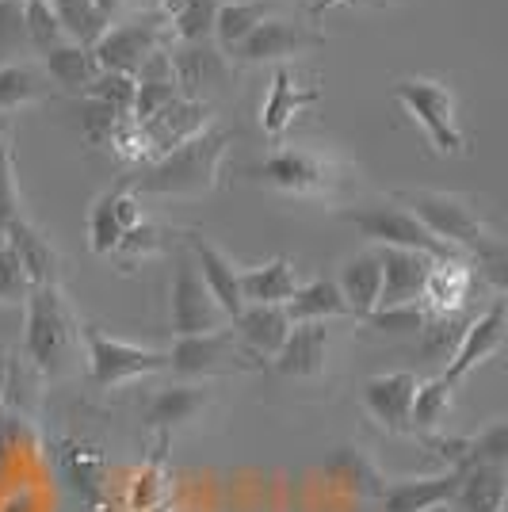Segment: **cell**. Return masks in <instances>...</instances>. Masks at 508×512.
Listing matches in <instances>:
<instances>
[{"label": "cell", "mask_w": 508, "mask_h": 512, "mask_svg": "<svg viewBox=\"0 0 508 512\" xmlns=\"http://www.w3.org/2000/svg\"><path fill=\"white\" fill-rule=\"evenodd\" d=\"M451 406H455V386L447 383L444 375L421 379L417 394H413V406H409V436L444 432V421L451 417Z\"/></svg>", "instance_id": "obj_35"}, {"label": "cell", "mask_w": 508, "mask_h": 512, "mask_svg": "<svg viewBox=\"0 0 508 512\" xmlns=\"http://www.w3.org/2000/svg\"><path fill=\"white\" fill-rule=\"evenodd\" d=\"M233 134L222 127H207L195 134L191 142L176 146V150L161 153L157 161L142 165L138 172L123 176L119 184L138 195H165V199H203L218 188L222 176V161L230 150Z\"/></svg>", "instance_id": "obj_2"}, {"label": "cell", "mask_w": 508, "mask_h": 512, "mask_svg": "<svg viewBox=\"0 0 508 512\" xmlns=\"http://www.w3.org/2000/svg\"><path fill=\"white\" fill-rule=\"evenodd\" d=\"M233 325H237L233 337L260 363H264V356L272 360L279 352V344L287 341V333H291V321L283 314V306H245L233 318Z\"/></svg>", "instance_id": "obj_28"}, {"label": "cell", "mask_w": 508, "mask_h": 512, "mask_svg": "<svg viewBox=\"0 0 508 512\" xmlns=\"http://www.w3.org/2000/svg\"><path fill=\"white\" fill-rule=\"evenodd\" d=\"M340 4H352V0H314V4H310V16L321 20L325 12H333V8H340Z\"/></svg>", "instance_id": "obj_46"}, {"label": "cell", "mask_w": 508, "mask_h": 512, "mask_svg": "<svg viewBox=\"0 0 508 512\" xmlns=\"http://www.w3.org/2000/svg\"><path fill=\"white\" fill-rule=\"evenodd\" d=\"M501 348H505V299H493L486 314L466 321L463 337L455 344V352L447 356V367L440 375L451 386H459L466 375H474L482 363L493 360Z\"/></svg>", "instance_id": "obj_15"}, {"label": "cell", "mask_w": 508, "mask_h": 512, "mask_svg": "<svg viewBox=\"0 0 508 512\" xmlns=\"http://www.w3.org/2000/svg\"><path fill=\"white\" fill-rule=\"evenodd\" d=\"M169 62L172 77H176V92L184 100H199V104L214 107V96L233 88V69L237 65L214 43H172Z\"/></svg>", "instance_id": "obj_12"}, {"label": "cell", "mask_w": 508, "mask_h": 512, "mask_svg": "<svg viewBox=\"0 0 508 512\" xmlns=\"http://www.w3.org/2000/svg\"><path fill=\"white\" fill-rule=\"evenodd\" d=\"M172 237H180V234H176V230H169V226H157V222L142 218L134 230H127V234H123L119 249H115L111 256H115L123 268H134L138 260H149V256H161L165 249H172Z\"/></svg>", "instance_id": "obj_37"}, {"label": "cell", "mask_w": 508, "mask_h": 512, "mask_svg": "<svg viewBox=\"0 0 508 512\" xmlns=\"http://www.w3.org/2000/svg\"><path fill=\"white\" fill-rule=\"evenodd\" d=\"M298 268L287 256H272L253 268H237V291L245 306H283L295 295Z\"/></svg>", "instance_id": "obj_27"}, {"label": "cell", "mask_w": 508, "mask_h": 512, "mask_svg": "<svg viewBox=\"0 0 508 512\" xmlns=\"http://www.w3.org/2000/svg\"><path fill=\"white\" fill-rule=\"evenodd\" d=\"M188 253L195 260V268H199V279L207 283V291H211V299L222 306V314L226 318H237L241 310H245V302H241V291H237V264H233L230 256L222 253L214 241L199 234V230H191L188 234Z\"/></svg>", "instance_id": "obj_21"}, {"label": "cell", "mask_w": 508, "mask_h": 512, "mask_svg": "<svg viewBox=\"0 0 508 512\" xmlns=\"http://www.w3.org/2000/svg\"><path fill=\"white\" fill-rule=\"evenodd\" d=\"M23 360L43 379H65L81 360V318L62 283L31 287L23 299Z\"/></svg>", "instance_id": "obj_3"}, {"label": "cell", "mask_w": 508, "mask_h": 512, "mask_svg": "<svg viewBox=\"0 0 508 512\" xmlns=\"http://www.w3.org/2000/svg\"><path fill=\"white\" fill-rule=\"evenodd\" d=\"M318 100H321V88L314 85V77H298L291 65H276L268 96L260 104V127H264V134L272 142H279L287 134V127L295 119H302Z\"/></svg>", "instance_id": "obj_17"}, {"label": "cell", "mask_w": 508, "mask_h": 512, "mask_svg": "<svg viewBox=\"0 0 508 512\" xmlns=\"http://www.w3.org/2000/svg\"><path fill=\"white\" fill-rule=\"evenodd\" d=\"M43 69L54 85L62 88V92H73V96H81V92L104 73L100 62L92 58V50H85V46H77V43H62V46H54V50H46Z\"/></svg>", "instance_id": "obj_33"}, {"label": "cell", "mask_w": 508, "mask_h": 512, "mask_svg": "<svg viewBox=\"0 0 508 512\" xmlns=\"http://www.w3.org/2000/svg\"><path fill=\"white\" fill-rule=\"evenodd\" d=\"M272 16V0H222L214 12V35L211 43L230 58L237 46L253 35L256 23Z\"/></svg>", "instance_id": "obj_31"}, {"label": "cell", "mask_w": 508, "mask_h": 512, "mask_svg": "<svg viewBox=\"0 0 508 512\" xmlns=\"http://www.w3.org/2000/svg\"><path fill=\"white\" fill-rule=\"evenodd\" d=\"M260 360H253L233 329H214V333H195V337H176L169 348V371L176 379L207 383L214 375H233V371H253Z\"/></svg>", "instance_id": "obj_8"}, {"label": "cell", "mask_w": 508, "mask_h": 512, "mask_svg": "<svg viewBox=\"0 0 508 512\" xmlns=\"http://www.w3.org/2000/svg\"><path fill=\"white\" fill-rule=\"evenodd\" d=\"M169 321L176 337L214 333V329H226V321H230L222 314V306L211 299L207 283L199 279L191 253H176V268H172L169 283Z\"/></svg>", "instance_id": "obj_11"}, {"label": "cell", "mask_w": 508, "mask_h": 512, "mask_svg": "<svg viewBox=\"0 0 508 512\" xmlns=\"http://www.w3.org/2000/svg\"><path fill=\"white\" fill-rule=\"evenodd\" d=\"M8 375H12V356L0 352V406H4V390H8Z\"/></svg>", "instance_id": "obj_47"}, {"label": "cell", "mask_w": 508, "mask_h": 512, "mask_svg": "<svg viewBox=\"0 0 508 512\" xmlns=\"http://www.w3.org/2000/svg\"><path fill=\"white\" fill-rule=\"evenodd\" d=\"M245 176L279 195L295 199H340L344 188L356 180V169L329 146H310V142H283L245 169Z\"/></svg>", "instance_id": "obj_4"}, {"label": "cell", "mask_w": 508, "mask_h": 512, "mask_svg": "<svg viewBox=\"0 0 508 512\" xmlns=\"http://www.w3.org/2000/svg\"><path fill=\"white\" fill-rule=\"evenodd\" d=\"M50 8H54L58 23H62L65 39L85 46V50H92V46L100 43L104 31L111 27V20H107L92 0H50Z\"/></svg>", "instance_id": "obj_36"}, {"label": "cell", "mask_w": 508, "mask_h": 512, "mask_svg": "<svg viewBox=\"0 0 508 512\" xmlns=\"http://www.w3.org/2000/svg\"><path fill=\"white\" fill-rule=\"evenodd\" d=\"M81 344H85L88 379L96 390H119L134 379L169 371V352L119 341V337L104 333L100 325H81Z\"/></svg>", "instance_id": "obj_6"}, {"label": "cell", "mask_w": 508, "mask_h": 512, "mask_svg": "<svg viewBox=\"0 0 508 512\" xmlns=\"http://www.w3.org/2000/svg\"><path fill=\"white\" fill-rule=\"evenodd\" d=\"M325 46V35H321L314 23L291 20V16H268L264 23H256L253 35L237 46L230 54L233 65H283L291 58H302L310 50Z\"/></svg>", "instance_id": "obj_10"}, {"label": "cell", "mask_w": 508, "mask_h": 512, "mask_svg": "<svg viewBox=\"0 0 508 512\" xmlns=\"http://www.w3.org/2000/svg\"><path fill=\"white\" fill-rule=\"evenodd\" d=\"M12 130H16L12 115H0V146H4V142H12Z\"/></svg>", "instance_id": "obj_48"}, {"label": "cell", "mask_w": 508, "mask_h": 512, "mask_svg": "<svg viewBox=\"0 0 508 512\" xmlns=\"http://www.w3.org/2000/svg\"><path fill=\"white\" fill-rule=\"evenodd\" d=\"M382 260V291L379 306H402V302H421L428 272L436 256L413 253V249H379Z\"/></svg>", "instance_id": "obj_22"}, {"label": "cell", "mask_w": 508, "mask_h": 512, "mask_svg": "<svg viewBox=\"0 0 508 512\" xmlns=\"http://www.w3.org/2000/svg\"><path fill=\"white\" fill-rule=\"evenodd\" d=\"M394 199L405 203V211L413 214L440 245H447L455 256H470L493 279L497 295L505 291V241L489 230V222L482 218L478 203L470 195L409 188V192H398Z\"/></svg>", "instance_id": "obj_1"}, {"label": "cell", "mask_w": 508, "mask_h": 512, "mask_svg": "<svg viewBox=\"0 0 508 512\" xmlns=\"http://www.w3.org/2000/svg\"><path fill=\"white\" fill-rule=\"evenodd\" d=\"M4 241L12 245V253L20 256V268L31 287H43V283H62V256L50 245V237L31 222L20 218L4 230Z\"/></svg>", "instance_id": "obj_26"}, {"label": "cell", "mask_w": 508, "mask_h": 512, "mask_svg": "<svg viewBox=\"0 0 508 512\" xmlns=\"http://www.w3.org/2000/svg\"><path fill=\"white\" fill-rule=\"evenodd\" d=\"M218 4L222 0H161L157 16L169 23L172 43H211Z\"/></svg>", "instance_id": "obj_34"}, {"label": "cell", "mask_w": 508, "mask_h": 512, "mask_svg": "<svg viewBox=\"0 0 508 512\" xmlns=\"http://www.w3.org/2000/svg\"><path fill=\"white\" fill-rule=\"evenodd\" d=\"M27 291H31V283L23 276L20 256L12 253L8 241H0V306H23Z\"/></svg>", "instance_id": "obj_44"}, {"label": "cell", "mask_w": 508, "mask_h": 512, "mask_svg": "<svg viewBox=\"0 0 508 512\" xmlns=\"http://www.w3.org/2000/svg\"><path fill=\"white\" fill-rule=\"evenodd\" d=\"M333 348H337V325L333 321H298L291 325L287 341L279 344V352L272 356L276 371L283 379H321L333 363Z\"/></svg>", "instance_id": "obj_14"}, {"label": "cell", "mask_w": 508, "mask_h": 512, "mask_svg": "<svg viewBox=\"0 0 508 512\" xmlns=\"http://www.w3.org/2000/svg\"><path fill=\"white\" fill-rule=\"evenodd\" d=\"M283 314L291 325L298 321H337V318H352L348 302L340 299L337 283L333 279H310V283H298L295 295L283 302Z\"/></svg>", "instance_id": "obj_32"}, {"label": "cell", "mask_w": 508, "mask_h": 512, "mask_svg": "<svg viewBox=\"0 0 508 512\" xmlns=\"http://www.w3.org/2000/svg\"><path fill=\"white\" fill-rule=\"evenodd\" d=\"M119 119H123V111L100 104V100H88V96L81 100V138H85L92 150H100V146L111 142Z\"/></svg>", "instance_id": "obj_42"}, {"label": "cell", "mask_w": 508, "mask_h": 512, "mask_svg": "<svg viewBox=\"0 0 508 512\" xmlns=\"http://www.w3.org/2000/svg\"><path fill=\"white\" fill-rule=\"evenodd\" d=\"M340 222L356 226V234L367 237L375 249H413V253H428L436 260L455 256L447 245L424 230L402 203H363V207H340Z\"/></svg>", "instance_id": "obj_7"}, {"label": "cell", "mask_w": 508, "mask_h": 512, "mask_svg": "<svg viewBox=\"0 0 508 512\" xmlns=\"http://www.w3.org/2000/svg\"><path fill=\"white\" fill-rule=\"evenodd\" d=\"M142 218H146L142 199L130 188L115 184V188L100 192L92 199V207H88V249L96 256H111L119 249L123 234L134 230Z\"/></svg>", "instance_id": "obj_18"}, {"label": "cell", "mask_w": 508, "mask_h": 512, "mask_svg": "<svg viewBox=\"0 0 508 512\" xmlns=\"http://www.w3.org/2000/svg\"><path fill=\"white\" fill-rule=\"evenodd\" d=\"M20 218L27 214H23V199L16 188V153H12V142H4L0 146V237Z\"/></svg>", "instance_id": "obj_41"}, {"label": "cell", "mask_w": 508, "mask_h": 512, "mask_svg": "<svg viewBox=\"0 0 508 512\" xmlns=\"http://www.w3.org/2000/svg\"><path fill=\"white\" fill-rule=\"evenodd\" d=\"M394 100L424 130L428 146L440 157H470V138L459 127V100L440 77H398Z\"/></svg>", "instance_id": "obj_5"}, {"label": "cell", "mask_w": 508, "mask_h": 512, "mask_svg": "<svg viewBox=\"0 0 508 512\" xmlns=\"http://www.w3.org/2000/svg\"><path fill=\"white\" fill-rule=\"evenodd\" d=\"M474 279L478 272L470 268V260L463 256H447V260H436L432 272H428V283H424V310L444 318V314H463L466 302H470V291H474Z\"/></svg>", "instance_id": "obj_24"}, {"label": "cell", "mask_w": 508, "mask_h": 512, "mask_svg": "<svg viewBox=\"0 0 508 512\" xmlns=\"http://www.w3.org/2000/svg\"><path fill=\"white\" fill-rule=\"evenodd\" d=\"M466 470H440L428 478H390L382 493V512H436L451 509L455 493L463 486Z\"/></svg>", "instance_id": "obj_20"}, {"label": "cell", "mask_w": 508, "mask_h": 512, "mask_svg": "<svg viewBox=\"0 0 508 512\" xmlns=\"http://www.w3.org/2000/svg\"><path fill=\"white\" fill-rule=\"evenodd\" d=\"M31 39L23 23V0H0V65L27 62Z\"/></svg>", "instance_id": "obj_39"}, {"label": "cell", "mask_w": 508, "mask_h": 512, "mask_svg": "<svg viewBox=\"0 0 508 512\" xmlns=\"http://www.w3.org/2000/svg\"><path fill=\"white\" fill-rule=\"evenodd\" d=\"M92 4H96V8L104 12L107 20H115V16H123V12H127L130 0H92Z\"/></svg>", "instance_id": "obj_45"}, {"label": "cell", "mask_w": 508, "mask_h": 512, "mask_svg": "<svg viewBox=\"0 0 508 512\" xmlns=\"http://www.w3.org/2000/svg\"><path fill=\"white\" fill-rule=\"evenodd\" d=\"M211 115H214L211 104H199V100H184V96H176V100L161 107L157 115H149L146 123H138L142 138H146L149 161H157L161 153L176 150V146L191 142L195 134H203V130L211 127Z\"/></svg>", "instance_id": "obj_19"}, {"label": "cell", "mask_w": 508, "mask_h": 512, "mask_svg": "<svg viewBox=\"0 0 508 512\" xmlns=\"http://www.w3.org/2000/svg\"><path fill=\"white\" fill-rule=\"evenodd\" d=\"M325 478L340 486L344 493H352V497H363V501H379L382 493H386V474L382 467L375 463V455L360 444H340L329 459H325Z\"/></svg>", "instance_id": "obj_23"}, {"label": "cell", "mask_w": 508, "mask_h": 512, "mask_svg": "<svg viewBox=\"0 0 508 512\" xmlns=\"http://www.w3.org/2000/svg\"><path fill=\"white\" fill-rule=\"evenodd\" d=\"M23 23H27V39H31V50H54V46L69 43L62 31V23L54 16L50 0H23Z\"/></svg>", "instance_id": "obj_40"}, {"label": "cell", "mask_w": 508, "mask_h": 512, "mask_svg": "<svg viewBox=\"0 0 508 512\" xmlns=\"http://www.w3.org/2000/svg\"><path fill=\"white\" fill-rule=\"evenodd\" d=\"M214 406V386L211 383H191V379H180L172 386H161L146 398V409H142V421H146V432L169 448V440L180 432V428H191L195 421L207 417V409Z\"/></svg>", "instance_id": "obj_13"}, {"label": "cell", "mask_w": 508, "mask_h": 512, "mask_svg": "<svg viewBox=\"0 0 508 512\" xmlns=\"http://www.w3.org/2000/svg\"><path fill=\"white\" fill-rule=\"evenodd\" d=\"M134 92H138V81L127 77V73H100L92 85L81 92L88 100H100V104L115 107V111H123L130 115V107H134Z\"/></svg>", "instance_id": "obj_43"}, {"label": "cell", "mask_w": 508, "mask_h": 512, "mask_svg": "<svg viewBox=\"0 0 508 512\" xmlns=\"http://www.w3.org/2000/svg\"><path fill=\"white\" fill-rule=\"evenodd\" d=\"M333 283H337L340 299L348 302L352 318L363 321L371 310H379V291H382L379 249L371 245V249H360V253L344 256V264H340V272Z\"/></svg>", "instance_id": "obj_25"}, {"label": "cell", "mask_w": 508, "mask_h": 512, "mask_svg": "<svg viewBox=\"0 0 508 512\" xmlns=\"http://www.w3.org/2000/svg\"><path fill=\"white\" fill-rule=\"evenodd\" d=\"M172 46L169 23L161 20L157 12H146L138 20L127 23H111L104 31V39L92 46V58L100 62L104 73H127V77H138V69L157 54Z\"/></svg>", "instance_id": "obj_9"}, {"label": "cell", "mask_w": 508, "mask_h": 512, "mask_svg": "<svg viewBox=\"0 0 508 512\" xmlns=\"http://www.w3.org/2000/svg\"><path fill=\"white\" fill-rule=\"evenodd\" d=\"M428 321V310L424 302H402V306H379L371 310L363 325L375 329V333H390V337H417Z\"/></svg>", "instance_id": "obj_38"}, {"label": "cell", "mask_w": 508, "mask_h": 512, "mask_svg": "<svg viewBox=\"0 0 508 512\" xmlns=\"http://www.w3.org/2000/svg\"><path fill=\"white\" fill-rule=\"evenodd\" d=\"M508 501V470L505 463H486L463 474V486L455 493V512H505Z\"/></svg>", "instance_id": "obj_30"}, {"label": "cell", "mask_w": 508, "mask_h": 512, "mask_svg": "<svg viewBox=\"0 0 508 512\" xmlns=\"http://www.w3.org/2000/svg\"><path fill=\"white\" fill-rule=\"evenodd\" d=\"M58 88L46 77L43 65L35 62H8L0 65V115H12L20 107L43 104Z\"/></svg>", "instance_id": "obj_29"}, {"label": "cell", "mask_w": 508, "mask_h": 512, "mask_svg": "<svg viewBox=\"0 0 508 512\" xmlns=\"http://www.w3.org/2000/svg\"><path fill=\"white\" fill-rule=\"evenodd\" d=\"M421 386L417 371H386L371 375L360 390L363 413L386 432V436H409V406Z\"/></svg>", "instance_id": "obj_16"}]
</instances>
